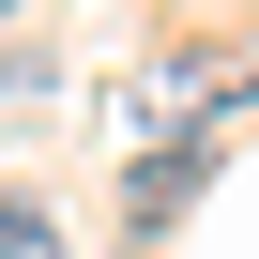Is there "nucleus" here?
Here are the masks:
<instances>
[{
  "instance_id": "f03ea898",
  "label": "nucleus",
  "mask_w": 259,
  "mask_h": 259,
  "mask_svg": "<svg viewBox=\"0 0 259 259\" xmlns=\"http://www.w3.org/2000/svg\"><path fill=\"white\" fill-rule=\"evenodd\" d=\"M0 259H46V213L31 198H0Z\"/></svg>"
},
{
  "instance_id": "f257e3e1",
  "label": "nucleus",
  "mask_w": 259,
  "mask_h": 259,
  "mask_svg": "<svg viewBox=\"0 0 259 259\" xmlns=\"http://www.w3.org/2000/svg\"><path fill=\"white\" fill-rule=\"evenodd\" d=\"M259 107V46H183L122 92V138L138 153H229V122Z\"/></svg>"
}]
</instances>
